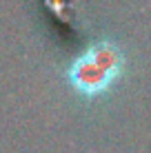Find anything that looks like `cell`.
Here are the masks:
<instances>
[{
    "instance_id": "1",
    "label": "cell",
    "mask_w": 151,
    "mask_h": 153,
    "mask_svg": "<svg viewBox=\"0 0 151 153\" xmlns=\"http://www.w3.org/2000/svg\"><path fill=\"white\" fill-rule=\"evenodd\" d=\"M118 67V53L109 47H98L89 56L76 62L71 78L76 87L82 89L85 93H96L109 82V78L116 73Z\"/></svg>"
}]
</instances>
